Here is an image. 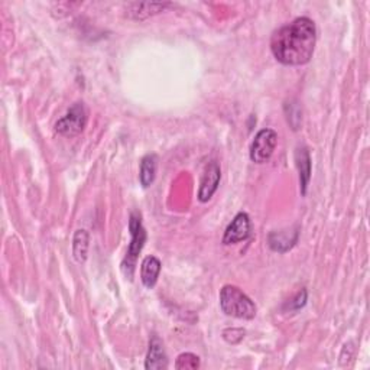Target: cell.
Returning <instances> with one entry per match:
<instances>
[{
	"label": "cell",
	"instance_id": "cell-5",
	"mask_svg": "<svg viewBox=\"0 0 370 370\" xmlns=\"http://www.w3.org/2000/svg\"><path fill=\"white\" fill-rule=\"evenodd\" d=\"M278 135L272 129H262L255 136L250 147V159L255 164H265L277 148Z\"/></svg>",
	"mask_w": 370,
	"mask_h": 370
},
{
	"label": "cell",
	"instance_id": "cell-6",
	"mask_svg": "<svg viewBox=\"0 0 370 370\" xmlns=\"http://www.w3.org/2000/svg\"><path fill=\"white\" fill-rule=\"evenodd\" d=\"M221 178V171L216 160H212L210 164L205 167V171L203 174V178L200 183V191H198V200L201 203H207L212 200L214 192L219 188V183Z\"/></svg>",
	"mask_w": 370,
	"mask_h": 370
},
{
	"label": "cell",
	"instance_id": "cell-2",
	"mask_svg": "<svg viewBox=\"0 0 370 370\" xmlns=\"http://www.w3.org/2000/svg\"><path fill=\"white\" fill-rule=\"evenodd\" d=\"M220 307L223 313L242 320H252L256 315V305L253 301L234 285L223 286L220 291Z\"/></svg>",
	"mask_w": 370,
	"mask_h": 370
},
{
	"label": "cell",
	"instance_id": "cell-1",
	"mask_svg": "<svg viewBox=\"0 0 370 370\" xmlns=\"http://www.w3.org/2000/svg\"><path fill=\"white\" fill-rule=\"evenodd\" d=\"M317 29L310 18H297L291 24L279 28L270 39V50L284 66H304L315 48Z\"/></svg>",
	"mask_w": 370,
	"mask_h": 370
},
{
	"label": "cell",
	"instance_id": "cell-11",
	"mask_svg": "<svg viewBox=\"0 0 370 370\" xmlns=\"http://www.w3.org/2000/svg\"><path fill=\"white\" fill-rule=\"evenodd\" d=\"M156 163H158V158L156 155H147L140 163V174H139V180L140 184L148 188L154 180H155V175H156Z\"/></svg>",
	"mask_w": 370,
	"mask_h": 370
},
{
	"label": "cell",
	"instance_id": "cell-9",
	"mask_svg": "<svg viewBox=\"0 0 370 370\" xmlns=\"http://www.w3.org/2000/svg\"><path fill=\"white\" fill-rule=\"evenodd\" d=\"M160 272V262L155 256H147L140 266V279L147 288H154Z\"/></svg>",
	"mask_w": 370,
	"mask_h": 370
},
{
	"label": "cell",
	"instance_id": "cell-10",
	"mask_svg": "<svg viewBox=\"0 0 370 370\" xmlns=\"http://www.w3.org/2000/svg\"><path fill=\"white\" fill-rule=\"evenodd\" d=\"M295 160H297V167L299 171V183H301V192L305 196L307 192V187L310 183V176H311V159L308 151L302 148L298 149L295 154Z\"/></svg>",
	"mask_w": 370,
	"mask_h": 370
},
{
	"label": "cell",
	"instance_id": "cell-4",
	"mask_svg": "<svg viewBox=\"0 0 370 370\" xmlns=\"http://www.w3.org/2000/svg\"><path fill=\"white\" fill-rule=\"evenodd\" d=\"M87 110L83 103H75L71 106V109L67 111V115L61 118L57 124L55 131L61 136L66 138H74L78 136L84 131L87 124Z\"/></svg>",
	"mask_w": 370,
	"mask_h": 370
},
{
	"label": "cell",
	"instance_id": "cell-12",
	"mask_svg": "<svg viewBox=\"0 0 370 370\" xmlns=\"http://www.w3.org/2000/svg\"><path fill=\"white\" fill-rule=\"evenodd\" d=\"M89 243H90L89 233L86 230H77L73 240V253L78 263L86 262L89 253Z\"/></svg>",
	"mask_w": 370,
	"mask_h": 370
},
{
	"label": "cell",
	"instance_id": "cell-3",
	"mask_svg": "<svg viewBox=\"0 0 370 370\" xmlns=\"http://www.w3.org/2000/svg\"><path fill=\"white\" fill-rule=\"evenodd\" d=\"M129 229H131V245L127 248V253L123 262V269L127 277H132L133 269H135V262L138 259L139 253L143 249L145 242H147V232L143 229V224L140 220V214L138 212H133L131 214V221H129Z\"/></svg>",
	"mask_w": 370,
	"mask_h": 370
},
{
	"label": "cell",
	"instance_id": "cell-8",
	"mask_svg": "<svg viewBox=\"0 0 370 370\" xmlns=\"http://www.w3.org/2000/svg\"><path fill=\"white\" fill-rule=\"evenodd\" d=\"M145 367L148 370H163L168 367V359L164 349V343L160 342V339L156 335H154L149 342V350L147 362H145Z\"/></svg>",
	"mask_w": 370,
	"mask_h": 370
},
{
	"label": "cell",
	"instance_id": "cell-13",
	"mask_svg": "<svg viewBox=\"0 0 370 370\" xmlns=\"http://www.w3.org/2000/svg\"><path fill=\"white\" fill-rule=\"evenodd\" d=\"M200 367V358L192 353H183L175 362V369L178 370H196Z\"/></svg>",
	"mask_w": 370,
	"mask_h": 370
},
{
	"label": "cell",
	"instance_id": "cell-7",
	"mask_svg": "<svg viewBox=\"0 0 370 370\" xmlns=\"http://www.w3.org/2000/svg\"><path fill=\"white\" fill-rule=\"evenodd\" d=\"M249 234H250V219L246 213H239L232 220L226 232H224L223 243L234 245L239 242H243V240L249 237Z\"/></svg>",
	"mask_w": 370,
	"mask_h": 370
},
{
	"label": "cell",
	"instance_id": "cell-14",
	"mask_svg": "<svg viewBox=\"0 0 370 370\" xmlns=\"http://www.w3.org/2000/svg\"><path fill=\"white\" fill-rule=\"evenodd\" d=\"M305 302H307V291H305V289H302V291L291 301V307L294 310H299V308L304 307Z\"/></svg>",
	"mask_w": 370,
	"mask_h": 370
}]
</instances>
